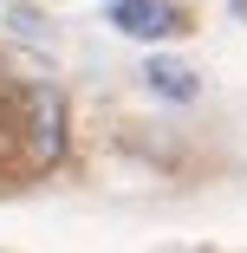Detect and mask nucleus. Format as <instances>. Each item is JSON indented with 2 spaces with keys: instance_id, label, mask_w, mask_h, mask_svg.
Listing matches in <instances>:
<instances>
[{
  "instance_id": "2",
  "label": "nucleus",
  "mask_w": 247,
  "mask_h": 253,
  "mask_svg": "<svg viewBox=\"0 0 247 253\" xmlns=\"http://www.w3.org/2000/svg\"><path fill=\"white\" fill-rule=\"evenodd\" d=\"M111 20H117V33H130V39H169V33H176V13L163 7V0H130V7H117Z\"/></svg>"
},
{
  "instance_id": "3",
  "label": "nucleus",
  "mask_w": 247,
  "mask_h": 253,
  "mask_svg": "<svg viewBox=\"0 0 247 253\" xmlns=\"http://www.w3.org/2000/svg\"><path fill=\"white\" fill-rule=\"evenodd\" d=\"M143 78H150L163 97H176V104H195V91H202V84H195L182 65H169V59H150V65H143Z\"/></svg>"
},
{
  "instance_id": "4",
  "label": "nucleus",
  "mask_w": 247,
  "mask_h": 253,
  "mask_svg": "<svg viewBox=\"0 0 247 253\" xmlns=\"http://www.w3.org/2000/svg\"><path fill=\"white\" fill-rule=\"evenodd\" d=\"M117 7H130V0H111V13H117Z\"/></svg>"
},
{
  "instance_id": "1",
  "label": "nucleus",
  "mask_w": 247,
  "mask_h": 253,
  "mask_svg": "<svg viewBox=\"0 0 247 253\" xmlns=\"http://www.w3.org/2000/svg\"><path fill=\"white\" fill-rule=\"evenodd\" d=\"M26 104H33V156L39 163H59L65 156V97L52 84H39Z\"/></svg>"
}]
</instances>
